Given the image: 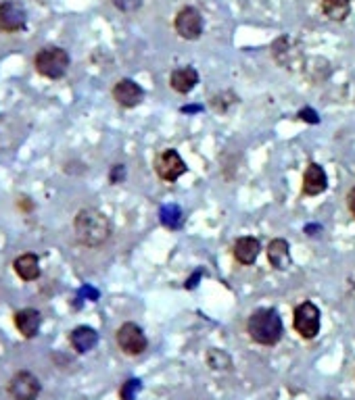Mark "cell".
I'll return each mask as SVG.
<instances>
[{
	"label": "cell",
	"mask_w": 355,
	"mask_h": 400,
	"mask_svg": "<svg viewBox=\"0 0 355 400\" xmlns=\"http://www.w3.org/2000/svg\"><path fill=\"white\" fill-rule=\"evenodd\" d=\"M199 278H201V272H197V274H194V276H192V278H190L184 286H186V288H194V286H197V282H199Z\"/></svg>",
	"instance_id": "obj_27"
},
{
	"label": "cell",
	"mask_w": 355,
	"mask_h": 400,
	"mask_svg": "<svg viewBox=\"0 0 355 400\" xmlns=\"http://www.w3.org/2000/svg\"><path fill=\"white\" fill-rule=\"evenodd\" d=\"M322 11L330 21H345L351 13L349 0H322Z\"/></svg>",
	"instance_id": "obj_18"
},
{
	"label": "cell",
	"mask_w": 355,
	"mask_h": 400,
	"mask_svg": "<svg viewBox=\"0 0 355 400\" xmlns=\"http://www.w3.org/2000/svg\"><path fill=\"white\" fill-rule=\"evenodd\" d=\"M299 119H303V121H307V123H318V121H320V117H318L316 111H311V108H301V111H299Z\"/></svg>",
	"instance_id": "obj_25"
},
{
	"label": "cell",
	"mask_w": 355,
	"mask_h": 400,
	"mask_svg": "<svg viewBox=\"0 0 355 400\" xmlns=\"http://www.w3.org/2000/svg\"><path fill=\"white\" fill-rule=\"evenodd\" d=\"M9 392L15 400H36L40 394V381L34 373L30 371H19L11 383H9Z\"/></svg>",
	"instance_id": "obj_9"
},
{
	"label": "cell",
	"mask_w": 355,
	"mask_h": 400,
	"mask_svg": "<svg viewBox=\"0 0 355 400\" xmlns=\"http://www.w3.org/2000/svg\"><path fill=\"white\" fill-rule=\"evenodd\" d=\"M113 98L117 100V104H122L126 108H132V106L143 102L145 90L134 79H120V82L115 84V88H113Z\"/></svg>",
	"instance_id": "obj_10"
},
{
	"label": "cell",
	"mask_w": 355,
	"mask_h": 400,
	"mask_svg": "<svg viewBox=\"0 0 355 400\" xmlns=\"http://www.w3.org/2000/svg\"><path fill=\"white\" fill-rule=\"evenodd\" d=\"M69 67V55L59 48V46H48V48H42L38 55H36V69L40 75L44 77H51V79H59L65 75Z\"/></svg>",
	"instance_id": "obj_3"
},
{
	"label": "cell",
	"mask_w": 355,
	"mask_h": 400,
	"mask_svg": "<svg viewBox=\"0 0 355 400\" xmlns=\"http://www.w3.org/2000/svg\"><path fill=\"white\" fill-rule=\"evenodd\" d=\"M260 250H262L260 240L249 238V236L236 240V244H234V248H232L234 258L239 260V263H243V265H253V263L257 260V256H260Z\"/></svg>",
	"instance_id": "obj_13"
},
{
	"label": "cell",
	"mask_w": 355,
	"mask_h": 400,
	"mask_svg": "<svg viewBox=\"0 0 355 400\" xmlns=\"http://www.w3.org/2000/svg\"><path fill=\"white\" fill-rule=\"evenodd\" d=\"M113 5L124 13H132L136 9H140L143 0H113Z\"/></svg>",
	"instance_id": "obj_23"
},
{
	"label": "cell",
	"mask_w": 355,
	"mask_h": 400,
	"mask_svg": "<svg viewBox=\"0 0 355 400\" xmlns=\"http://www.w3.org/2000/svg\"><path fill=\"white\" fill-rule=\"evenodd\" d=\"M268 260L274 269L278 272H284L286 267L291 265V252H289V242L282 240V238H276L270 242L268 246Z\"/></svg>",
	"instance_id": "obj_14"
},
{
	"label": "cell",
	"mask_w": 355,
	"mask_h": 400,
	"mask_svg": "<svg viewBox=\"0 0 355 400\" xmlns=\"http://www.w3.org/2000/svg\"><path fill=\"white\" fill-rule=\"evenodd\" d=\"M40 325H42V317L36 309H21L15 315V327L26 338H34L40 332Z\"/></svg>",
	"instance_id": "obj_12"
},
{
	"label": "cell",
	"mask_w": 355,
	"mask_h": 400,
	"mask_svg": "<svg viewBox=\"0 0 355 400\" xmlns=\"http://www.w3.org/2000/svg\"><path fill=\"white\" fill-rule=\"evenodd\" d=\"M174 26H176L178 36L184 40H197L203 34V17H201L199 9H194V7H184L176 15Z\"/></svg>",
	"instance_id": "obj_7"
},
{
	"label": "cell",
	"mask_w": 355,
	"mask_h": 400,
	"mask_svg": "<svg viewBox=\"0 0 355 400\" xmlns=\"http://www.w3.org/2000/svg\"><path fill=\"white\" fill-rule=\"evenodd\" d=\"M109 180H111V184H120V182H124V180H126V167H124V165H115V167L111 169Z\"/></svg>",
	"instance_id": "obj_24"
},
{
	"label": "cell",
	"mask_w": 355,
	"mask_h": 400,
	"mask_svg": "<svg viewBox=\"0 0 355 400\" xmlns=\"http://www.w3.org/2000/svg\"><path fill=\"white\" fill-rule=\"evenodd\" d=\"M15 272L21 280L26 282H32V280H38L40 278V263H38V256L36 254H21L15 258Z\"/></svg>",
	"instance_id": "obj_17"
},
{
	"label": "cell",
	"mask_w": 355,
	"mask_h": 400,
	"mask_svg": "<svg viewBox=\"0 0 355 400\" xmlns=\"http://www.w3.org/2000/svg\"><path fill=\"white\" fill-rule=\"evenodd\" d=\"M326 188H328L326 171H324L318 163H311V165L305 169V175H303V194H307V196H318V194H322Z\"/></svg>",
	"instance_id": "obj_11"
},
{
	"label": "cell",
	"mask_w": 355,
	"mask_h": 400,
	"mask_svg": "<svg viewBox=\"0 0 355 400\" xmlns=\"http://www.w3.org/2000/svg\"><path fill=\"white\" fill-rule=\"evenodd\" d=\"M155 169H157V175L163 180V182H176L180 175L186 173V163L182 161V157L170 149V151H163L157 161H155Z\"/></svg>",
	"instance_id": "obj_8"
},
{
	"label": "cell",
	"mask_w": 355,
	"mask_h": 400,
	"mask_svg": "<svg viewBox=\"0 0 355 400\" xmlns=\"http://www.w3.org/2000/svg\"><path fill=\"white\" fill-rule=\"evenodd\" d=\"M28 23V13L26 9L15 3V0H5L0 3V32H19Z\"/></svg>",
	"instance_id": "obj_6"
},
{
	"label": "cell",
	"mask_w": 355,
	"mask_h": 400,
	"mask_svg": "<svg viewBox=\"0 0 355 400\" xmlns=\"http://www.w3.org/2000/svg\"><path fill=\"white\" fill-rule=\"evenodd\" d=\"M347 207H349V211H351V215L355 217V186L349 190V194H347Z\"/></svg>",
	"instance_id": "obj_26"
},
{
	"label": "cell",
	"mask_w": 355,
	"mask_h": 400,
	"mask_svg": "<svg viewBox=\"0 0 355 400\" xmlns=\"http://www.w3.org/2000/svg\"><path fill=\"white\" fill-rule=\"evenodd\" d=\"M170 84L176 92L180 94H188L197 84H199V73L192 67H180L172 73Z\"/></svg>",
	"instance_id": "obj_15"
},
{
	"label": "cell",
	"mask_w": 355,
	"mask_h": 400,
	"mask_svg": "<svg viewBox=\"0 0 355 400\" xmlns=\"http://www.w3.org/2000/svg\"><path fill=\"white\" fill-rule=\"evenodd\" d=\"M207 363H209L211 369H228L230 367V356L224 350L211 348L209 354H207Z\"/></svg>",
	"instance_id": "obj_20"
},
{
	"label": "cell",
	"mask_w": 355,
	"mask_h": 400,
	"mask_svg": "<svg viewBox=\"0 0 355 400\" xmlns=\"http://www.w3.org/2000/svg\"><path fill=\"white\" fill-rule=\"evenodd\" d=\"M117 344L126 354H143L147 350V336L145 332L136 325V323H124L120 330H117Z\"/></svg>",
	"instance_id": "obj_5"
},
{
	"label": "cell",
	"mask_w": 355,
	"mask_h": 400,
	"mask_svg": "<svg viewBox=\"0 0 355 400\" xmlns=\"http://www.w3.org/2000/svg\"><path fill=\"white\" fill-rule=\"evenodd\" d=\"M138 392H140V381L138 379H130V381H126L122 385L120 396H122V400H134Z\"/></svg>",
	"instance_id": "obj_22"
},
{
	"label": "cell",
	"mask_w": 355,
	"mask_h": 400,
	"mask_svg": "<svg viewBox=\"0 0 355 400\" xmlns=\"http://www.w3.org/2000/svg\"><path fill=\"white\" fill-rule=\"evenodd\" d=\"M293 325L303 340H313L320 334V309L313 303H301L295 307Z\"/></svg>",
	"instance_id": "obj_4"
},
{
	"label": "cell",
	"mask_w": 355,
	"mask_h": 400,
	"mask_svg": "<svg viewBox=\"0 0 355 400\" xmlns=\"http://www.w3.org/2000/svg\"><path fill=\"white\" fill-rule=\"evenodd\" d=\"M234 102H236V96L230 94V92H224V94L211 98V106H213L217 113H226V108H228L230 104H234Z\"/></svg>",
	"instance_id": "obj_21"
},
{
	"label": "cell",
	"mask_w": 355,
	"mask_h": 400,
	"mask_svg": "<svg viewBox=\"0 0 355 400\" xmlns=\"http://www.w3.org/2000/svg\"><path fill=\"white\" fill-rule=\"evenodd\" d=\"M75 227V236L84 246H100L109 240L111 236V221L104 213L96 211V209H82L75 215L73 221Z\"/></svg>",
	"instance_id": "obj_1"
},
{
	"label": "cell",
	"mask_w": 355,
	"mask_h": 400,
	"mask_svg": "<svg viewBox=\"0 0 355 400\" xmlns=\"http://www.w3.org/2000/svg\"><path fill=\"white\" fill-rule=\"evenodd\" d=\"M282 319L274 309H260L247 321V334L262 346H274L282 338Z\"/></svg>",
	"instance_id": "obj_2"
},
{
	"label": "cell",
	"mask_w": 355,
	"mask_h": 400,
	"mask_svg": "<svg viewBox=\"0 0 355 400\" xmlns=\"http://www.w3.org/2000/svg\"><path fill=\"white\" fill-rule=\"evenodd\" d=\"M161 223L170 229H176L182 225V213L176 204H165L161 209Z\"/></svg>",
	"instance_id": "obj_19"
},
{
	"label": "cell",
	"mask_w": 355,
	"mask_h": 400,
	"mask_svg": "<svg viewBox=\"0 0 355 400\" xmlns=\"http://www.w3.org/2000/svg\"><path fill=\"white\" fill-rule=\"evenodd\" d=\"M69 340H71V346H73L78 352H88V350H92V348L96 346L98 334H96V330H92V327H88V325H80V327H75V330L71 332Z\"/></svg>",
	"instance_id": "obj_16"
}]
</instances>
